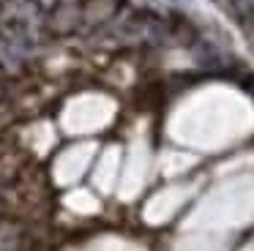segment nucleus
Listing matches in <instances>:
<instances>
[{
    "mask_svg": "<svg viewBox=\"0 0 254 251\" xmlns=\"http://www.w3.org/2000/svg\"><path fill=\"white\" fill-rule=\"evenodd\" d=\"M82 3L85 0H58L47 16V27L55 36H71L82 27Z\"/></svg>",
    "mask_w": 254,
    "mask_h": 251,
    "instance_id": "f257e3e1",
    "label": "nucleus"
},
{
    "mask_svg": "<svg viewBox=\"0 0 254 251\" xmlns=\"http://www.w3.org/2000/svg\"><path fill=\"white\" fill-rule=\"evenodd\" d=\"M121 14V0H85L82 27H101Z\"/></svg>",
    "mask_w": 254,
    "mask_h": 251,
    "instance_id": "f03ea898",
    "label": "nucleus"
},
{
    "mask_svg": "<svg viewBox=\"0 0 254 251\" xmlns=\"http://www.w3.org/2000/svg\"><path fill=\"white\" fill-rule=\"evenodd\" d=\"M216 3H219L221 11H224L227 16H232L241 27H246L254 22V0H216Z\"/></svg>",
    "mask_w": 254,
    "mask_h": 251,
    "instance_id": "7ed1b4c3",
    "label": "nucleus"
},
{
    "mask_svg": "<svg viewBox=\"0 0 254 251\" xmlns=\"http://www.w3.org/2000/svg\"><path fill=\"white\" fill-rule=\"evenodd\" d=\"M194 58H197V63L202 65V68H219V65H224V55L208 41L194 44Z\"/></svg>",
    "mask_w": 254,
    "mask_h": 251,
    "instance_id": "20e7f679",
    "label": "nucleus"
},
{
    "mask_svg": "<svg viewBox=\"0 0 254 251\" xmlns=\"http://www.w3.org/2000/svg\"><path fill=\"white\" fill-rule=\"evenodd\" d=\"M22 249V229L17 224H0V251H19Z\"/></svg>",
    "mask_w": 254,
    "mask_h": 251,
    "instance_id": "39448f33",
    "label": "nucleus"
},
{
    "mask_svg": "<svg viewBox=\"0 0 254 251\" xmlns=\"http://www.w3.org/2000/svg\"><path fill=\"white\" fill-rule=\"evenodd\" d=\"M0 224H3V218H0Z\"/></svg>",
    "mask_w": 254,
    "mask_h": 251,
    "instance_id": "423d86ee",
    "label": "nucleus"
}]
</instances>
